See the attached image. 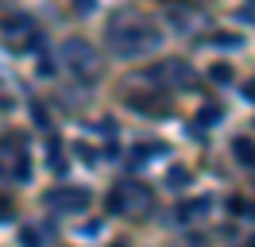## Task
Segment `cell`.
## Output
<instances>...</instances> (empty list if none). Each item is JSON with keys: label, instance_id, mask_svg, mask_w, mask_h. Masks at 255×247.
Segmentation results:
<instances>
[{"label": "cell", "instance_id": "obj_5", "mask_svg": "<svg viewBox=\"0 0 255 247\" xmlns=\"http://www.w3.org/2000/svg\"><path fill=\"white\" fill-rule=\"evenodd\" d=\"M47 205L58 213H81V209H89V193L85 189H54V193H47Z\"/></svg>", "mask_w": 255, "mask_h": 247}, {"label": "cell", "instance_id": "obj_10", "mask_svg": "<svg viewBox=\"0 0 255 247\" xmlns=\"http://www.w3.org/2000/svg\"><path fill=\"white\" fill-rule=\"evenodd\" d=\"M213 81H217V85L232 81V66H213Z\"/></svg>", "mask_w": 255, "mask_h": 247}, {"label": "cell", "instance_id": "obj_6", "mask_svg": "<svg viewBox=\"0 0 255 247\" xmlns=\"http://www.w3.org/2000/svg\"><path fill=\"white\" fill-rule=\"evenodd\" d=\"M232 151H236V158L244 162V166H255V147H252V139H236V143H232Z\"/></svg>", "mask_w": 255, "mask_h": 247}, {"label": "cell", "instance_id": "obj_1", "mask_svg": "<svg viewBox=\"0 0 255 247\" xmlns=\"http://www.w3.org/2000/svg\"><path fill=\"white\" fill-rule=\"evenodd\" d=\"M109 209L112 213H147L151 209V193H147V185H139V182H128V185H120L116 193L109 197Z\"/></svg>", "mask_w": 255, "mask_h": 247}, {"label": "cell", "instance_id": "obj_13", "mask_svg": "<svg viewBox=\"0 0 255 247\" xmlns=\"http://www.w3.org/2000/svg\"><path fill=\"white\" fill-rule=\"evenodd\" d=\"M39 74H43V77H50V74H54V62H50V58H43V62H39Z\"/></svg>", "mask_w": 255, "mask_h": 247}, {"label": "cell", "instance_id": "obj_15", "mask_svg": "<svg viewBox=\"0 0 255 247\" xmlns=\"http://www.w3.org/2000/svg\"><path fill=\"white\" fill-rule=\"evenodd\" d=\"M112 247H124V244H112Z\"/></svg>", "mask_w": 255, "mask_h": 247}, {"label": "cell", "instance_id": "obj_4", "mask_svg": "<svg viewBox=\"0 0 255 247\" xmlns=\"http://www.w3.org/2000/svg\"><path fill=\"white\" fill-rule=\"evenodd\" d=\"M151 77L162 81V85H186V81H193V66L182 62V58H170V62H159L151 70Z\"/></svg>", "mask_w": 255, "mask_h": 247}, {"label": "cell", "instance_id": "obj_12", "mask_svg": "<svg viewBox=\"0 0 255 247\" xmlns=\"http://www.w3.org/2000/svg\"><path fill=\"white\" fill-rule=\"evenodd\" d=\"M217 46H240L236 35H217Z\"/></svg>", "mask_w": 255, "mask_h": 247}, {"label": "cell", "instance_id": "obj_8", "mask_svg": "<svg viewBox=\"0 0 255 247\" xmlns=\"http://www.w3.org/2000/svg\"><path fill=\"white\" fill-rule=\"evenodd\" d=\"M19 244H23V247H43V232L23 228V232H19Z\"/></svg>", "mask_w": 255, "mask_h": 247}, {"label": "cell", "instance_id": "obj_16", "mask_svg": "<svg viewBox=\"0 0 255 247\" xmlns=\"http://www.w3.org/2000/svg\"><path fill=\"white\" fill-rule=\"evenodd\" d=\"M248 247H255V240H252V244H248Z\"/></svg>", "mask_w": 255, "mask_h": 247}, {"label": "cell", "instance_id": "obj_3", "mask_svg": "<svg viewBox=\"0 0 255 247\" xmlns=\"http://www.w3.org/2000/svg\"><path fill=\"white\" fill-rule=\"evenodd\" d=\"M62 62L70 66V70H78V74H93L97 50L85 43V39H66L62 43Z\"/></svg>", "mask_w": 255, "mask_h": 247}, {"label": "cell", "instance_id": "obj_14", "mask_svg": "<svg viewBox=\"0 0 255 247\" xmlns=\"http://www.w3.org/2000/svg\"><path fill=\"white\" fill-rule=\"evenodd\" d=\"M244 97H248V101H255V81L248 85V93H244Z\"/></svg>", "mask_w": 255, "mask_h": 247}, {"label": "cell", "instance_id": "obj_9", "mask_svg": "<svg viewBox=\"0 0 255 247\" xmlns=\"http://www.w3.org/2000/svg\"><path fill=\"white\" fill-rule=\"evenodd\" d=\"M221 120V108L217 105H209V108H201V116H197V124H205V127H213V124Z\"/></svg>", "mask_w": 255, "mask_h": 247}, {"label": "cell", "instance_id": "obj_11", "mask_svg": "<svg viewBox=\"0 0 255 247\" xmlns=\"http://www.w3.org/2000/svg\"><path fill=\"white\" fill-rule=\"evenodd\" d=\"M31 120H35V127H50L47 124V108L43 105H31Z\"/></svg>", "mask_w": 255, "mask_h": 247}, {"label": "cell", "instance_id": "obj_7", "mask_svg": "<svg viewBox=\"0 0 255 247\" xmlns=\"http://www.w3.org/2000/svg\"><path fill=\"white\" fill-rule=\"evenodd\" d=\"M186 185H190V170H186V166H174L170 174H166V189H174V193H178V189H186Z\"/></svg>", "mask_w": 255, "mask_h": 247}, {"label": "cell", "instance_id": "obj_2", "mask_svg": "<svg viewBox=\"0 0 255 247\" xmlns=\"http://www.w3.org/2000/svg\"><path fill=\"white\" fill-rule=\"evenodd\" d=\"M151 46H159V35L139 27H128V31H112V50L116 54H143Z\"/></svg>", "mask_w": 255, "mask_h": 247}]
</instances>
